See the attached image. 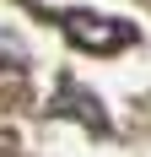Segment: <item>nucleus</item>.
Masks as SVG:
<instances>
[{
  "instance_id": "obj_1",
  "label": "nucleus",
  "mask_w": 151,
  "mask_h": 157,
  "mask_svg": "<svg viewBox=\"0 0 151 157\" xmlns=\"http://www.w3.org/2000/svg\"><path fill=\"white\" fill-rule=\"evenodd\" d=\"M65 33L81 49H119V44H130V27L124 22H108V16H92V11H70L65 16Z\"/></svg>"
}]
</instances>
